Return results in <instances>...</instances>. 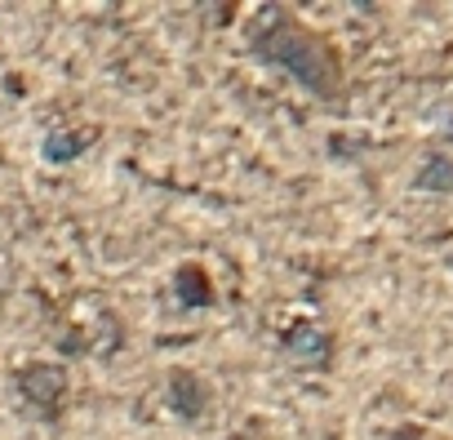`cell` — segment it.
I'll list each match as a JSON object with an SVG mask.
<instances>
[{
  "mask_svg": "<svg viewBox=\"0 0 453 440\" xmlns=\"http://www.w3.org/2000/svg\"><path fill=\"white\" fill-rule=\"evenodd\" d=\"M14 387H19V396H23L41 418H58V413H63V400H67V374H63L58 365H45V360L23 365V369L14 374Z\"/></svg>",
  "mask_w": 453,
  "mask_h": 440,
  "instance_id": "cell-2",
  "label": "cell"
},
{
  "mask_svg": "<svg viewBox=\"0 0 453 440\" xmlns=\"http://www.w3.org/2000/svg\"><path fill=\"white\" fill-rule=\"evenodd\" d=\"M263 23H272V32H254V45H258V54L263 58H272V63H280L285 72H294L307 89H316V94H334L338 89V81H342V63H338V54L329 50V41H320L316 32H307L294 14H285V10H276V14H267Z\"/></svg>",
  "mask_w": 453,
  "mask_h": 440,
  "instance_id": "cell-1",
  "label": "cell"
}]
</instances>
